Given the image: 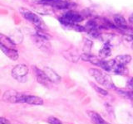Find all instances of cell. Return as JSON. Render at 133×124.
Masks as SVG:
<instances>
[{"mask_svg": "<svg viewBox=\"0 0 133 124\" xmlns=\"http://www.w3.org/2000/svg\"><path fill=\"white\" fill-rule=\"evenodd\" d=\"M89 73L95 79V80L97 81L98 84L106 87V88L115 89V86L111 80V77L106 73L102 72V70H100L98 69H94V68L90 69Z\"/></svg>", "mask_w": 133, "mask_h": 124, "instance_id": "6da1fadb", "label": "cell"}, {"mask_svg": "<svg viewBox=\"0 0 133 124\" xmlns=\"http://www.w3.org/2000/svg\"><path fill=\"white\" fill-rule=\"evenodd\" d=\"M20 12L25 19H27L28 22H30L33 25H35L37 28L43 29V30L45 29L44 23L43 22L42 19L37 14L33 13L32 11L27 9V8L23 7V8H20Z\"/></svg>", "mask_w": 133, "mask_h": 124, "instance_id": "7a4b0ae2", "label": "cell"}, {"mask_svg": "<svg viewBox=\"0 0 133 124\" xmlns=\"http://www.w3.org/2000/svg\"><path fill=\"white\" fill-rule=\"evenodd\" d=\"M25 94L14 89L7 90L3 95V100L10 103H24Z\"/></svg>", "mask_w": 133, "mask_h": 124, "instance_id": "3957f363", "label": "cell"}, {"mask_svg": "<svg viewBox=\"0 0 133 124\" xmlns=\"http://www.w3.org/2000/svg\"><path fill=\"white\" fill-rule=\"evenodd\" d=\"M82 19H83L82 16L81 14H79L78 12L70 11L68 12H66L59 20L64 27H69L72 23H78L82 22Z\"/></svg>", "mask_w": 133, "mask_h": 124, "instance_id": "277c9868", "label": "cell"}, {"mask_svg": "<svg viewBox=\"0 0 133 124\" xmlns=\"http://www.w3.org/2000/svg\"><path fill=\"white\" fill-rule=\"evenodd\" d=\"M11 74L12 76L18 81L26 82L27 76L28 74V68L27 65L20 64L16 65L14 68H12Z\"/></svg>", "mask_w": 133, "mask_h": 124, "instance_id": "5b68a950", "label": "cell"}, {"mask_svg": "<svg viewBox=\"0 0 133 124\" xmlns=\"http://www.w3.org/2000/svg\"><path fill=\"white\" fill-rule=\"evenodd\" d=\"M33 42L37 45V48L46 52H49L51 51V45L48 42V40L39 37L38 36H35L33 37Z\"/></svg>", "mask_w": 133, "mask_h": 124, "instance_id": "8992f818", "label": "cell"}, {"mask_svg": "<svg viewBox=\"0 0 133 124\" xmlns=\"http://www.w3.org/2000/svg\"><path fill=\"white\" fill-rule=\"evenodd\" d=\"M34 70L36 73V77H37V80L39 84H43L45 87H48L50 85V81L48 80V78L47 77V75L45 74V73L43 72V70L39 69L38 68L34 67Z\"/></svg>", "mask_w": 133, "mask_h": 124, "instance_id": "52a82bcc", "label": "cell"}, {"mask_svg": "<svg viewBox=\"0 0 133 124\" xmlns=\"http://www.w3.org/2000/svg\"><path fill=\"white\" fill-rule=\"evenodd\" d=\"M43 70L46 75H47V77L48 78V80L52 83H56V84H57V83L61 82V77L58 75V74L54 71L52 69L49 67H44Z\"/></svg>", "mask_w": 133, "mask_h": 124, "instance_id": "ba28073f", "label": "cell"}, {"mask_svg": "<svg viewBox=\"0 0 133 124\" xmlns=\"http://www.w3.org/2000/svg\"><path fill=\"white\" fill-rule=\"evenodd\" d=\"M81 59L83 61H87V62H90L91 64H92L94 65L100 66L101 64V61L102 59L101 58H98L97 56H95L93 55H91V54H87V53H82L81 55Z\"/></svg>", "mask_w": 133, "mask_h": 124, "instance_id": "9c48e42d", "label": "cell"}, {"mask_svg": "<svg viewBox=\"0 0 133 124\" xmlns=\"http://www.w3.org/2000/svg\"><path fill=\"white\" fill-rule=\"evenodd\" d=\"M62 56H64V58L70 62L72 63H77L78 60L81 59V56H79L77 52H75L72 50H68L62 52Z\"/></svg>", "mask_w": 133, "mask_h": 124, "instance_id": "30bf717a", "label": "cell"}, {"mask_svg": "<svg viewBox=\"0 0 133 124\" xmlns=\"http://www.w3.org/2000/svg\"><path fill=\"white\" fill-rule=\"evenodd\" d=\"M0 49H1V51L4 53V55L7 56L12 60H17L18 59V56H19L18 53L15 49L6 47H3V45H0Z\"/></svg>", "mask_w": 133, "mask_h": 124, "instance_id": "8fae6325", "label": "cell"}, {"mask_svg": "<svg viewBox=\"0 0 133 124\" xmlns=\"http://www.w3.org/2000/svg\"><path fill=\"white\" fill-rule=\"evenodd\" d=\"M24 103H28L31 105H43V100L40 97L35 96V95H28L25 94L24 96Z\"/></svg>", "mask_w": 133, "mask_h": 124, "instance_id": "7c38bea8", "label": "cell"}, {"mask_svg": "<svg viewBox=\"0 0 133 124\" xmlns=\"http://www.w3.org/2000/svg\"><path fill=\"white\" fill-rule=\"evenodd\" d=\"M87 115H88V117L90 118L91 121L94 124H110L107 122H106L105 120L102 118V116L99 115L97 113H96V112L87 111Z\"/></svg>", "mask_w": 133, "mask_h": 124, "instance_id": "4fadbf2b", "label": "cell"}, {"mask_svg": "<svg viewBox=\"0 0 133 124\" xmlns=\"http://www.w3.org/2000/svg\"><path fill=\"white\" fill-rule=\"evenodd\" d=\"M111 72H113L115 74H118V75H127L128 74V69L126 67V65L115 63L111 69Z\"/></svg>", "mask_w": 133, "mask_h": 124, "instance_id": "5bb4252c", "label": "cell"}, {"mask_svg": "<svg viewBox=\"0 0 133 124\" xmlns=\"http://www.w3.org/2000/svg\"><path fill=\"white\" fill-rule=\"evenodd\" d=\"M114 23L121 29H127V22L123 16L117 14L114 16Z\"/></svg>", "mask_w": 133, "mask_h": 124, "instance_id": "9a60e30c", "label": "cell"}, {"mask_svg": "<svg viewBox=\"0 0 133 124\" xmlns=\"http://www.w3.org/2000/svg\"><path fill=\"white\" fill-rule=\"evenodd\" d=\"M0 45L15 49V43L12 41V39L2 33H0Z\"/></svg>", "mask_w": 133, "mask_h": 124, "instance_id": "2e32d148", "label": "cell"}, {"mask_svg": "<svg viewBox=\"0 0 133 124\" xmlns=\"http://www.w3.org/2000/svg\"><path fill=\"white\" fill-rule=\"evenodd\" d=\"M131 60V56L130 55H119L115 58L116 63L123 65H126L128 63H130Z\"/></svg>", "mask_w": 133, "mask_h": 124, "instance_id": "e0dca14e", "label": "cell"}, {"mask_svg": "<svg viewBox=\"0 0 133 124\" xmlns=\"http://www.w3.org/2000/svg\"><path fill=\"white\" fill-rule=\"evenodd\" d=\"M111 55V47L109 45L105 44L101 49H100L99 56L101 59H105V58H107Z\"/></svg>", "mask_w": 133, "mask_h": 124, "instance_id": "ac0fdd59", "label": "cell"}, {"mask_svg": "<svg viewBox=\"0 0 133 124\" xmlns=\"http://www.w3.org/2000/svg\"><path fill=\"white\" fill-rule=\"evenodd\" d=\"M71 4L68 1H64V0H59L56 3H54L52 4V6L54 7L55 8H57V9H66V8H69L71 7Z\"/></svg>", "mask_w": 133, "mask_h": 124, "instance_id": "d6986e66", "label": "cell"}, {"mask_svg": "<svg viewBox=\"0 0 133 124\" xmlns=\"http://www.w3.org/2000/svg\"><path fill=\"white\" fill-rule=\"evenodd\" d=\"M91 47H92V41L91 40L86 39L84 45H83V53L91 54Z\"/></svg>", "mask_w": 133, "mask_h": 124, "instance_id": "ffe728a7", "label": "cell"}, {"mask_svg": "<svg viewBox=\"0 0 133 124\" xmlns=\"http://www.w3.org/2000/svg\"><path fill=\"white\" fill-rule=\"evenodd\" d=\"M90 84L91 85V87H92V89H95L96 92L98 93L99 94H102V95H107V90H105L104 89L101 88V87L97 86V84H95L94 83H92V82H90Z\"/></svg>", "mask_w": 133, "mask_h": 124, "instance_id": "44dd1931", "label": "cell"}, {"mask_svg": "<svg viewBox=\"0 0 133 124\" xmlns=\"http://www.w3.org/2000/svg\"><path fill=\"white\" fill-rule=\"evenodd\" d=\"M36 35L38 36L39 37H42V38H44L46 40H50V39H51V36H50L48 33L45 32L43 29H40V28L37 29Z\"/></svg>", "mask_w": 133, "mask_h": 124, "instance_id": "7402d4cb", "label": "cell"}, {"mask_svg": "<svg viewBox=\"0 0 133 124\" xmlns=\"http://www.w3.org/2000/svg\"><path fill=\"white\" fill-rule=\"evenodd\" d=\"M48 122L49 124H62V122L56 117H49L48 118Z\"/></svg>", "mask_w": 133, "mask_h": 124, "instance_id": "603a6c76", "label": "cell"}, {"mask_svg": "<svg viewBox=\"0 0 133 124\" xmlns=\"http://www.w3.org/2000/svg\"><path fill=\"white\" fill-rule=\"evenodd\" d=\"M127 86L130 89L133 90V77L128 79V80L127 81Z\"/></svg>", "mask_w": 133, "mask_h": 124, "instance_id": "cb8c5ba5", "label": "cell"}, {"mask_svg": "<svg viewBox=\"0 0 133 124\" xmlns=\"http://www.w3.org/2000/svg\"><path fill=\"white\" fill-rule=\"evenodd\" d=\"M0 124H11L10 122L5 118L0 117Z\"/></svg>", "mask_w": 133, "mask_h": 124, "instance_id": "d4e9b609", "label": "cell"}, {"mask_svg": "<svg viewBox=\"0 0 133 124\" xmlns=\"http://www.w3.org/2000/svg\"><path fill=\"white\" fill-rule=\"evenodd\" d=\"M57 1H59V0H42L40 3H50V4H52L54 3H56Z\"/></svg>", "mask_w": 133, "mask_h": 124, "instance_id": "484cf974", "label": "cell"}, {"mask_svg": "<svg viewBox=\"0 0 133 124\" xmlns=\"http://www.w3.org/2000/svg\"><path fill=\"white\" fill-rule=\"evenodd\" d=\"M129 22H130V23L133 26V13L130 16V18H129Z\"/></svg>", "mask_w": 133, "mask_h": 124, "instance_id": "4316f807", "label": "cell"}, {"mask_svg": "<svg viewBox=\"0 0 133 124\" xmlns=\"http://www.w3.org/2000/svg\"><path fill=\"white\" fill-rule=\"evenodd\" d=\"M131 48H132V50H133V42H132V45H131Z\"/></svg>", "mask_w": 133, "mask_h": 124, "instance_id": "83f0119b", "label": "cell"}]
</instances>
